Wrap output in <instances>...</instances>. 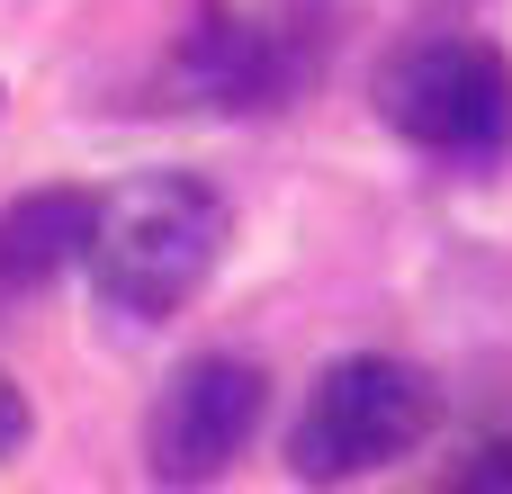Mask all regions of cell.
<instances>
[{"mask_svg":"<svg viewBox=\"0 0 512 494\" xmlns=\"http://www.w3.org/2000/svg\"><path fill=\"white\" fill-rule=\"evenodd\" d=\"M90 216L99 198L81 189H27L0 207V288H45L54 270L90 261Z\"/></svg>","mask_w":512,"mask_h":494,"instance_id":"6","label":"cell"},{"mask_svg":"<svg viewBox=\"0 0 512 494\" xmlns=\"http://www.w3.org/2000/svg\"><path fill=\"white\" fill-rule=\"evenodd\" d=\"M324 63V36L306 18H270V9H234V0H207L198 27L180 36L171 54V90L189 108H225V117H252V108H288Z\"/></svg>","mask_w":512,"mask_h":494,"instance_id":"4","label":"cell"},{"mask_svg":"<svg viewBox=\"0 0 512 494\" xmlns=\"http://www.w3.org/2000/svg\"><path fill=\"white\" fill-rule=\"evenodd\" d=\"M441 432V378L414 360H342L315 378L297 432H288V468L306 486H351L378 477L387 459H414Z\"/></svg>","mask_w":512,"mask_h":494,"instance_id":"2","label":"cell"},{"mask_svg":"<svg viewBox=\"0 0 512 494\" xmlns=\"http://www.w3.org/2000/svg\"><path fill=\"white\" fill-rule=\"evenodd\" d=\"M441 9H468V0H441Z\"/></svg>","mask_w":512,"mask_h":494,"instance_id":"9","label":"cell"},{"mask_svg":"<svg viewBox=\"0 0 512 494\" xmlns=\"http://www.w3.org/2000/svg\"><path fill=\"white\" fill-rule=\"evenodd\" d=\"M450 486H512V441H495V450H477Z\"/></svg>","mask_w":512,"mask_h":494,"instance_id":"8","label":"cell"},{"mask_svg":"<svg viewBox=\"0 0 512 494\" xmlns=\"http://www.w3.org/2000/svg\"><path fill=\"white\" fill-rule=\"evenodd\" d=\"M378 117L414 153L486 162L512 144V63L486 36H414L378 63Z\"/></svg>","mask_w":512,"mask_h":494,"instance_id":"3","label":"cell"},{"mask_svg":"<svg viewBox=\"0 0 512 494\" xmlns=\"http://www.w3.org/2000/svg\"><path fill=\"white\" fill-rule=\"evenodd\" d=\"M225 234H234V216L207 180L135 171L90 216V288H99V306H117L135 324H162L207 288V270L225 261Z\"/></svg>","mask_w":512,"mask_h":494,"instance_id":"1","label":"cell"},{"mask_svg":"<svg viewBox=\"0 0 512 494\" xmlns=\"http://www.w3.org/2000/svg\"><path fill=\"white\" fill-rule=\"evenodd\" d=\"M18 441H27V396H18V378L0 369V459H18Z\"/></svg>","mask_w":512,"mask_h":494,"instance_id":"7","label":"cell"},{"mask_svg":"<svg viewBox=\"0 0 512 494\" xmlns=\"http://www.w3.org/2000/svg\"><path fill=\"white\" fill-rule=\"evenodd\" d=\"M261 414H270V378H261L252 360L207 351V360H189V369L153 396V414H144V459H153L162 486H207V477H225V468L252 450Z\"/></svg>","mask_w":512,"mask_h":494,"instance_id":"5","label":"cell"}]
</instances>
